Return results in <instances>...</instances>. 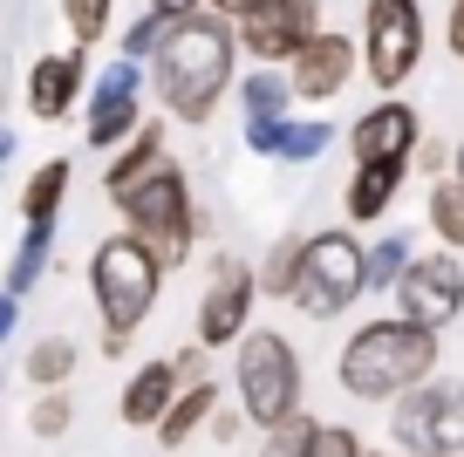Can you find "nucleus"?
<instances>
[{
	"instance_id": "obj_3",
	"label": "nucleus",
	"mask_w": 464,
	"mask_h": 457,
	"mask_svg": "<svg viewBox=\"0 0 464 457\" xmlns=\"http://www.w3.org/2000/svg\"><path fill=\"white\" fill-rule=\"evenodd\" d=\"M430 369H437V335L403 315H382L369 328H355L342 348V389L355 403H396L430 383Z\"/></svg>"
},
{
	"instance_id": "obj_8",
	"label": "nucleus",
	"mask_w": 464,
	"mask_h": 457,
	"mask_svg": "<svg viewBox=\"0 0 464 457\" xmlns=\"http://www.w3.org/2000/svg\"><path fill=\"white\" fill-rule=\"evenodd\" d=\"M362 62H369V83H376L382 96L417 75V62H423V7L417 0H369Z\"/></svg>"
},
{
	"instance_id": "obj_15",
	"label": "nucleus",
	"mask_w": 464,
	"mask_h": 457,
	"mask_svg": "<svg viewBox=\"0 0 464 457\" xmlns=\"http://www.w3.org/2000/svg\"><path fill=\"white\" fill-rule=\"evenodd\" d=\"M82 75H89L82 55H42V62H34V75H28V110L42 116V123L69 116V102L82 96Z\"/></svg>"
},
{
	"instance_id": "obj_28",
	"label": "nucleus",
	"mask_w": 464,
	"mask_h": 457,
	"mask_svg": "<svg viewBox=\"0 0 464 457\" xmlns=\"http://www.w3.org/2000/svg\"><path fill=\"white\" fill-rule=\"evenodd\" d=\"M307 437H314V423H307V416H287L280 430H266L260 457H307Z\"/></svg>"
},
{
	"instance_id": "obj_34",
	"label": "nucleus",
	"mask_w": 464,
	"mask_h": 457,
	"mask_svg": "<svg viewBox=\"0 0 464 457\" xmlns=\"http://www.w3.org/2000/svg\"><path fill=\"white\" fill-rule=\"evenodd\" d=\"M444 42H450V55L464 62V0H450V28H444Z\"/></svg>"
},
{
	"instance_id": "obj_26",
	"label": "nucleus",
	"mask_w": 464,
	"mask_h": 457,
	"mask_svg": "<svg viewBox=\"0 0 464 457\" xmlns=\"http://www.w3.org/2000/svg\"><path fill=\"white\" fill-rule=\"evenodd\" d=\"M62 21H69V34L89 48V42H102V34H110L116 0H62Z\"/></svg>"
},
{
	"instance_id": "obj_27",
	"label": "nucleus",
	"mask_w": 464,
	"mask_h": 457,
	"mask_svg": "<svg viewBox=\"0 0 464 457\" xmlns=\"http://www.w3.org/2000/svg\"><path fill=\"white\" fill-rule=\"evenodd\" d=\"M328 151V123H314V116H301V123H280V164H307Z\"/></svg>"
},
{
	"instance_id": "obj_13",
	"label": "nucleus",
	"mask_w": 464,
	"mask_h": 457,
	"mask_svg": "<svg viewBox=\"0 0 464 457\" xmlns=\"http://www.w3.org/2000/svg\"><path fill=\"white\" fill-rule=\"evenodd\" d=\"M348 75H355V42H348V34H328V28L287 62V89L301 102H334L348 89Z\"/></svg>"
},
{
	"instance_id": "obj_4",
	"label": "nucleus",
	"mask_w": 464,
	"mask_h": 457,
	"mask_svg": "<svg viewBox=\"0 0 464 457\" xmlns=\"http://www.w3.org/2000/svg\"><path fill=\"white\" fill-rule=\"evenodd\" d=\"M158 259L144 253V246L130 239V232H110V239L96 246V259H89V294H96V315H102V348H123L137 328H144V315L158 307Z\"/></svg>"
},
{
	"instance_id": "obj_36",
	"label": "nucleus",
	"mask_w": 464,
	"mask_h": 457,
	"mask_svg": "<svg viewBox=\"0 0 464 457\" xmlns=\"http://www.w3.org/2000/svg\"><path fill=\"white\" fill-rule=\"evenodd\" d=\"M14 321H21V300H7V294H0V342L14 335Z\"/></svg>"
},
{
	"instance_id": "obj_9",
	"label": "nucleus",
	"mask_w": 464,
	"mask_h": 457,
	"mask_svg": "<svg viewBox=\"0 0 464 457\" xmlns=\"http://www.w3.org/2000/svg\"><path fill=\"white\" fill-rule=\"evenodd\" d=\"M396 300H403V321H417V328H444V321L464 315V267L450 253H423L403 267V280H396Z\"/></svg>"
},
{
	"instance_id": "obj_7",
	"label": "nucleus",
	"mask_w": 464,
	"mask_h": 457,
	"mask_svg": "<svg viewBox=\"0 0 464 457\" xmlns=\"http://www.w3.org/2000/svg\"><path fill=\"white\" fill-rule=\"evenodd\" d=\"M390 437L410 457H458L464 451V383H423L390 403Z\"/></svg>"
},
{
	"instance_id": "obj_2",
	"label": "nucleus",
	"mask_w": 464,
	"mask_h": 457,
	"mask_svg": "<svg viewBox=\"0 0 464 457\" xmlns=\"http://www.w3.org/2000/svg\"><path fill=\"white\" fill-rule=\"evenodd\" d=\"M232 62H239V42H232L226 21L212 15H185L171 21V34L150 55V83H158V102L178 116V123H205L218 110L232 83Z\"/></svg>"
},
{
	"instance_id": "obj_37",
	"label": "nucleus",
	"mask_w": 464,
	"mask_h": 457,
	"mask_svg": "<svg viewBox=\"0 0 464 457\" xmlns=\"http://www.w3.org/2000/svg\"><path fill=\"white\" fill-rule=\"evenodd\" d=\"M14 158V130H0V164Z\"/></svg>"
},
{
	"instance_id": "obj_5",
	"label": "nucleus",
	"mask_w": 464,
	"mask_h": 457,
	"mask_svg": "<svg viewBox=\"0 0 464 457\" xmlns=\"http://www.w3.org/2000/svg\"><path fill=\"white\" fill-rule=\"evenodd\" d=\"M232 383H239V410H246V423L280 430L287 416H301V348H294L280 328L239 335Z\"/></svg>"
},
{
	"instance_id": "obj_32",
	"label": "nucleus",
	"mask_w": 464,
	"mask_h": 457,
	"mask_svg": "<svg viewBox=\"0 0 464 457\" xmlns=\"http://www.w3.org/2000/svg\"><path fill=\"white\" fill-rule=\"evenodd\" d=\"M246 143L260 158H280V123H246Z\"/></svg>"
},
{
	"instance_id": "obj_24",
	"label": "nucleus",
	"mask_w": 464,
	"mask_h": 457,
	"mask_svg": "<svg viewBox=\"0 0 464 457\" xmlns=\"http://www.w3.org/2000/svg\"><path fill=\"white\" fill-rule=\"evenodd\" d=\"M69 369H75V342H69V335H48V342H34V355H28V383L55 389V383H69Z\"/></svg>"
},
{
	"instance_id": "obj_38",
	"label": "nucleus",
	"mask_w": 464,
	"mask_h": 457,
	"mask_svg": "<svg viewBox=\"0 0 464 457\" xmlns=\"http://www.w3.org/2000/svg\"><path fill=\"white\" fill-rule=\"evenodd\" d=\"M458 185H464V143H458Z\"/></svg>"
},
{
	"instance_id": "obj_22",
	"label": "nucleus",
	"mask_w": 464,
	"mask_h": 457,
	"mask_svg": "<svg viewBox=\"0 0 464 457\" xmlns=\"http://www.w3.org/2000/svg\"><path fill=\"white\" fill-rule=\"evenodd\" d=\"M423 212H430L437 239L464 253V185H458V178H450V185H430V205H423Z\"/></svg>"
},
{
	"instance_id": "obj_21",
	"label": "nucleus",
	"mask_w": 464,
	"mask_h": 457,
	"mask_svg": "<svg viewBox=\"0 0 464 457\" xmlns=\"http://www.w3.org/2000/svg\"><path fill=\"white\" fill-rule=\"evenodd\" d=\"M239 102H246V123H287L294 89H287V75H246V83H239Z\"/></svg>"
},
{
	"instance_id": "obj_1",
	"label": "nucleus",
	"mask_w": 464,
	"mask_h": 457,
	"mask_svg": "<svg viewBox=\"0 0 464 457\" xmlns=\"http://www.w3.org/2000/svg\"><path fill=\"white\" fill-rule=\"evenodd\" d=\"M102 191H110V205L123 212L130 239L158 259V273H164V267H185V259H191L198 212H191V185H185V171L171 164L158 123H144L130 143H123V151H116Z\"/></svg>"
},
{
	"instance_id": "obj_19",
	"label": "nucleus",
	"mask_w": 464,
	"mask_h": 457,
	"mask_svg": "<svg viewBox=\"0 0 464 457\" xmlns=\"http://www.w3.org/2000/svg\"><path fill=\"white\" fill-rule=\"evenodd\" d=\"M396 191H403V171H382V164L355 171V185H348V219H355V226L382 219V212L396 205Z\"/></svg>"
},
{
	"instance_id": "obj_18",
	"label": "nucleus",
	"mask_w": 464,
	"mask_h": 457,
	"mask_svg": "<svg viewBox=\"0 0 464 457\" xmlns=\"http://www.w3.org/2000/svg\"><path fill=\"white\" fill-rule=\"evenodd\" d=\"M62 199H69V158H48L42 171L28 178V191H21V219H28V226H55Z\"/></svg>"
},
{
	"instance_id": "obj_17",
	"label": "nucleus",
	"mask_w": 464,
	"mask_h": 457,
	"mask_svg": "<svg viewBox=\"0 0 464 457\" xmlns=\"http://www.w3.org/2000/svg\"><path fill=\"white\" fill-rule=\"evenodd\" d=\"M212 416H218V389H212V383H191L185 396H171V410L158 416V437H164V451H178V443H185L198 423H212Z\"/></svg>"
},
{
	"instance_id": "obj_14",
	"label": "nucleus",
	"mask_w": 464,
	"mask_h": 457,
	"mask_svg": "<svg viewBox=\"0 0 464 457\" xmlns=\"http://www.w3.org/2000/svg\"><path fill=\"white\" fill-rule=\"evenodd\" d=\"M137 89H144V69H137V62H116V69L102 75L96 110H89V143H96V151H116V143H130L137 130H144Z\"/></svg>"
},
{
	"instance_id": "obj_25",
	"label": "nucleus",
	"mask_w": 464,
	"mask_h": 457,
	"mask_svg": "<svg viewBox=\"0 0 464 457\" xmlns=\"http://www.w3.org/2000/svg\"><path fill=\"white\" fill-rule=\"evenodd\" d=\"M294 273H301V239H274V253L260 259V273H253V287H260V294H274V300H287Z\"/></svg>"
},
{
	"instance_id": "obj_20",
	"label": "nucleus",
	"mask_w": 464,
	"mask_h": 457,
	"mask_svg": "<svg viewBox=\"0 0 464 457\" xmlns=\"http://www.w3.org/2000/svg\"><path fill=\"white\" fill-rule=\"evenodd\" d=\"M48 239H55V226H28V232H21L14 259H7V280H0V294H7V300H21L34 280H42V267H48Z\"/></svg>"
},
{
	"instance_id": "obj_11",
	"label": "nucleus",
	"mask_w": 464,
	"mask_h": 457,
	"mask_svg": "<svg viewBox=\"0 0 464 457\" xmlns=\"http://www.w3.org/2000/svg\"><path fill=\"white\" fill-rule=\"evenodd\" d=\"M417 110L396 96H382L376 110L355 116V130H348V143H355V171H369V164H382V171H403L410 158H417Z\"/></svg>"
},
{
	"instance_id": "obj_33",
	"label": "nucleus",
	"mask_w": 464,
	"mask_h": 457,
	"mask_svg": "<svg viewBox=\"0 0 464 457\" xmlns=\"http://www.w3.org/2000/svg\"><path fill=\"white\" fill-rule=\"evenodd\" d=\"M205 7H212V21H246L260 0H205Z\"/></svg>"
},
{
	"instance_id": "obj_12",
	"label": "nucleus",
	"mask_w": 464,
	"mask_h": 457,
	"mask_svg": "<svg viewBox=\"0 0 464 457\" xmlns=\"http://www.w3.org/2000/svg\"><path fill=\"white\" fill-rule=\"evenodd\" d=\"M253 300H260L253 267H246V259H218V267H212V287H205V300H198V342H205V348L239 342V335H246Z\"/></svg>"
},
{
	"instance_id": "obj_10",
	"label": "nucleus",
	"mask_w": 464,
	"mask_h": 457,
	"mask_svg": "<svg viewBox=\"0 0 464 457\" xmlns=\"http://www.w3.org/2000/svg\"><path fill=\"white\" fill-rule=\"evenodd\" d=\"M314 21H321V0H260V7L239 21L232 42L246 48V55H260V62H294L321 34Z\"/></svg>"
},
{
	"instance_id": "obj_29",
	"label": "nucleus",
	"mask_w": 464,
	"mask_h": 457,
	"mask_svg": "<svg viewBox=\"0 0 464 457\" xmlns=\"http://www.w3.org/2000/svg\"><path fill=\"white\" fill-rule=\"evenodd\" d=\"M307 457H362V437L348 423H314V437H307Z\"/></svg>"
},
{
	"instance_id": "obj_23",
	"label": "nucleus",
	"mask_w": 464,
	"mask_h": 457,
	"mask_svg": "<svg viewBox=\"0 0 464 457\" xmlns=\"http://www.w3.org/2000/svg\"><path fill=\"white\" fill-rule=\"evenodd\" d=\"M410 259H417V253H410V239H403V232L376 239V253H362V287H396Z\"/></svg>"
},
{
	"instance_id": "obj_35",
	"label": "nucleus",
	"mask_w": 464,
	"mask_h": 457,
	"mask_svg": "<svg viewBox=\"0 0 464 457\" xmlns=\"http://www.w3.org/2000/svg\"><path fill=\"white\" fill-rule=\"evenodd\" d=\"M150 15L158 21H185V15H198V0H150Z\"/></svg>"
},
{
	"instance_id": "obj_31",
	"label": "nucleus",
	"mask_w": 464,
	"mask_h": 457,
	"mask_svg": "<svg viewBox=\"0 0 464 457\" xmlns=\"http://www.w3.org/2000/svg\"><path fill=\"white\" fill-rule=\"evenodd\" d=\"M34 437H62V430H69V403L55 396V389H42V403H34Z\"/></svg>"
},
{
	"instance_id": "obj_16",
	"label": "nucleus",
	"mask_w": 464,
	"mask_h": 457,
	"mask_svg": "<svg viewBox=\"0 0 464 457\" xmlns=\"http://www.w3.org/2000/svg\"><path fill=\"white\" fill-rule=\"evenodd\" d=\"M171 396H178V369L171 362H144V369L130 375V389H123V423L158 430V416L171 410Z\"/></svg>"
},
{
	"instance_id": "obj_30",
	"label": "nucleus",
	"mask_w": 464,
	"mask_h": 457,
	"mask_svg": "<svg viewBox=\"0 0 464 457\" xmlns=\"http://www.w3.org/2000/svg\"><path fill=\"white\" fill-rule=\"evenodd\" d=\"M171 34V21H158V15H144V21H130V34H123V62H144V55H158V42Z\"/></svg>"
},
{
	"instance_id": "obj_6",
	"label": "nucleus",
	"mask_w": 464,
	"mask_h": 457,
	"mask_svg": "<svg viewBox=\"0 0 464 457\" xmlns=\"http://www.w3.org/2000/svg\"><path fill=\"white\" fill-rule=\"evenodd\" d=\"M362 294H369L362 287V239H348V232H314V239H301V273H294L287 300L307 321H334Z\"/></svg>"
}]
</instances>
